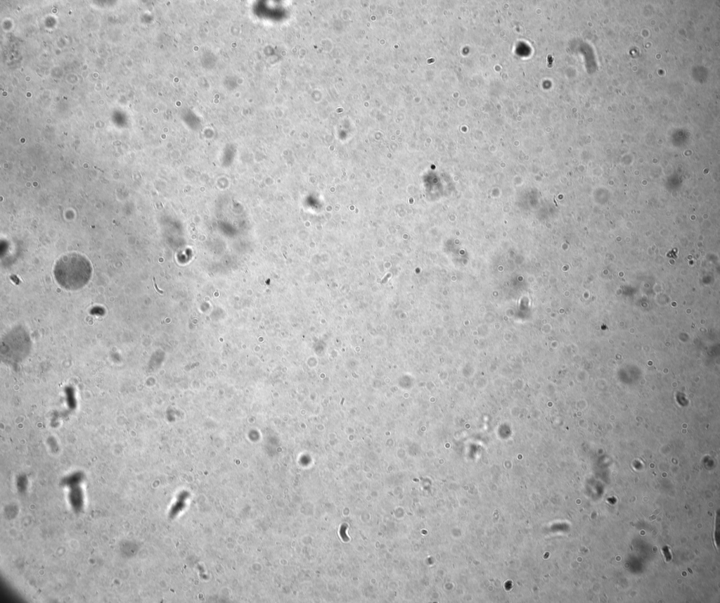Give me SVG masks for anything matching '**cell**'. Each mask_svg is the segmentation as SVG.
<instances>
[{
  "mask_svg": "<svg viewBox=\"0 0 720 603\" xmlns=\"http://www.w3.org/2000/svg\"><path fill=\"white\" fill-rule=\"evenodd\" d=\"M90 262L83 255L69 253L56 262L53 274L58 284L67 290L75 291L84 286L91 276Z\"/></svg>",
  "mask_w": 720,
  "mask_h": 603,
  "instance_id": "cell-1",
  "label": "cell"
}]
</instances>
